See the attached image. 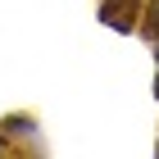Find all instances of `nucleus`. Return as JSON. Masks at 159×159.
<instances>
[{
    "label": "nucleus",
    "mask_w": 159,
    "mask_h": 159,
    "mask_svg": "<svg viewBox=\"0 0 159 159\" xmlns=\"http://www.w3.org/2000/svg\"><path fill=\"white\" fill-rule=\"evenodd\" d=\"M136 14H141V0H100V18H105L114 32H132Z\"/></svg>",
    "instance_id": "1"
},
{
    "label": "nucleus",
    "mask_w": 159,
    "mask_h": 159,
    "mask_svg": "<svg viewBox=\"0 0 159 159\" xmlns=\"http://www.w3.org/2000/svg\"><path fill=\"white\" fill-rule=\"evenodd\" d=\"M150 18H155V27H159V5H155V14H150Z\"/></svg>",
    "instance_id": "2"
},
{
    "label": "nucleus",
    "mask_w": 159,
    "mask_h": 159,
    "mask_svg": "<svg viewBox=\"0 0 159 159\" xmlns=\"http://www.w3.org/2000/svg\"><path fill=\"white\" fill-rule=\"evenodd\" d=\"M155 96H159V82H155Z\"/></svg>",
    "instance_id": "3"
}]
</instances>
